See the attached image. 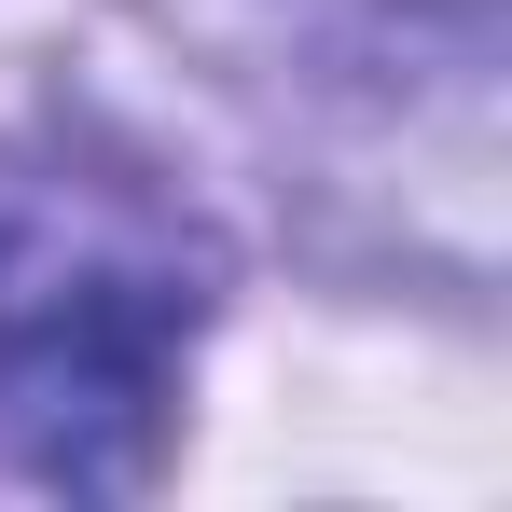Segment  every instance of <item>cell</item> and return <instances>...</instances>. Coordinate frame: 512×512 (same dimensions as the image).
Listing matches in <instances>:
<instances>
[{
    "label": "cell",
    "mask_w": 512,
    "mask_h": 512,
    "mask_svg": "<svg viewBox=\"0 0 512 512\" xmlns=\"http://www.w3.org/2000/svg\"><path fill=\"white\" fill-rule=\"evenodd\" d=\"M194 333H208V236L153 180L14 139L0 153V485L139 499L167 471Z\"/></svg>",
    "instance_id": "obj_1"
}]
</instances>
